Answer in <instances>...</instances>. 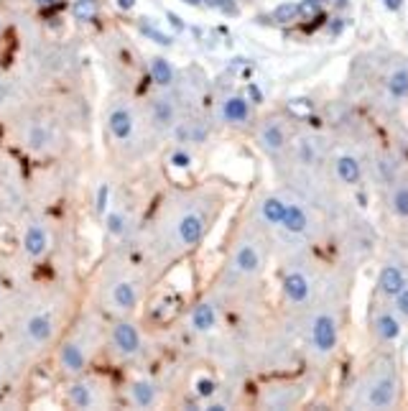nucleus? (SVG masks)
<instances>
[{
	"label": "nucleus",
	"mask_w": 408,
	"mask_h": 411,
	"mask_svg": "<svg viewBox=\"0 0 408 411\" xmlns=\"http://www.w3.org/2000/svg\"><path fill=\"white\" fill-rule=\"evenodd\" d=\"M395 401H398V376H395L393 363H388L367 386L365 406H370V409H390V406H395Z\"/></svg>",
	"instance_id": "f03ea898"
},
{
	"label": "nucleus",
	"mask_w": 408,
	"mask_h": 411,
	"mask_svg": "<svg viewBox=\"0 0 408 411\" xmlns=\"http://www.w3.org/2000/svg\"><path fill=\"white\" fill-rule=\"evenodd\" d=\"M107 133L113 135L115 141H130L135 133V115L130 105L125 102H115L107 113Z\"/></svg>",
	"instance_id": "423d86ee"
},
{
	"label": "nucleus",
	"mask_w": 408,
	"mask_h": 411,
	"mask_svg": "<svg viewBox=\"0 0 408 411\" xmlns=\"http://www.w3.org/2000/svg\"><path fill=\"white\" fill-rule=\"evenodd\" d=\"M191 327H194L197 332H210V330H215V327H217V309H215V304L202 302V304L194 306V309H191Z\"/></svg>",
	"instance_id": "4be33fe9"
},
{
	"label": "nucleus",
	"mask_w": 408,
	"mask_h": 411,
	"mask_svg": "<svg viewBox=\"0 0 408 411\" xmlns=\"http://www.w3.org/2000/svg\"><path fill=\"white\" fill-rule=\"evenodd\" d=\"M166 18H169L171 26H174L176 31H184V21H182V18H179L176 13H171V11H169V13H166Z\"/></svg>",
	"instance_id": "58836bf2"
},
{
	"label": "nucleus",
	"mask_w": 408,
	"mask_h": 411,
	"mask_svg": "<svg viewBox=\"0 0 408 411\" xmlns=\"http://www.w3.org/2000/svg\"><path fill=\"white\" fill-rule=\"evenodd\" d=\"M289 143V133H286V126L278 118H268L258 128V146L266 151L268 156H278Z\"/></svg>",
	"instance_id": "39448f33"
},
{
	"label": "nucleus",
	"mask_w": 408,
	"mask_h": 411,
	"mask_svg": "<svg viewBox=\"0 0 408 411\" xmlns=\"http://www.w3.org/2000/svg\"><path fill=\"white\" fill-rule=\"evenodd\" d=\"M174 130H176V138L182 143H199V141H204V135H207V126H204L202 121L176 123Z\"/></svg>",
	"instance_id": "393cba45"
},
{
	"label": "nucleus",
	"mask_w": 408,
	"mask_h": 411,
	"mask_svg": "<svg viewBox=\"0 0 408 411\" xmlns=\"http://www.w3.org/2000/svg\"><path fill=\"white\" fill-rule=\"evenodd\" d=\"M67 398L77 409H95L97 406V393H95L92 381H74L67 391Z\"/></svg>",
	"instance_id": "a211bd4d"
},
{
	"label": "nucleus",
	"mask_w": 408,
	"mask_h": 411,
	"mask_svg": "<svg viewBox=\"0 0 408 411\" xmlns=\"http://www.w3.org/2000/svg\"><path fill=\"white\" fill-rule=\"evenodd\" d=\"M151 123L156 130H174L179 123V107L174 97H154L151 100Z\"/></svg>",
	"instance_id": "f8f14e48"
},
{
	"label": "nucleus",
	"mask_w": 408,
	"mask_h": 411,
	"mask_svg": "<svg viewBox=\"0 0 408 411\" xmlns=\"http://www.w3.org/2000/svg\"><path fill=\"white\" fill-rule=\"evenodd\" d=\"M215 393H217V383L212 381V378H199L197 381V396L212 398Z\"/></svg>",
	"instance_id": "473e14b6"
},
{
	"label": "nucleus",
	"mask_w": 408,
	"mask_h": 411,
	"mask_svg": "<svg viewBox=\"0 0 408 411\" xmlns=\"http://www.w3.org/2000/svg\"><path fill=\"white\" fill-rule=\"evenodd\" d=\"M97 13H100L97 0H74V6H72V15H74V21H79V23L95 21Z\"/></svg>",
	"instance_id": "cd10ccee"
},
{
	"label": "nucleus",
	"mask_w": 408,
	"mask_h": 411,
	"mask_svg": "<svg viewBox=\"0 0 408 411\" xmlns=\"http://www.w3.org/2000/svg\"><path fill=\"white\" fill-rule=\"evenodd\" d=\"M210 227V215L207 210L199 205L184 207L182 213L174 217V225H171V238H174L176 245L182 248H194L199 241L204 238Z\"/></svg>",
	"instance_id": "f257e3e1"
},
{
	"label": "nucleus",
	"mask_w": 408,
	"mask_h": 411,
	"mask_svg": "<svg viewBox=\"0 0 408 411\" xmlns=\"http://www.w3.org/2000/svg\"><path fill=\"white\" fill-rule=\"evenodd\" d=\"M54 330H57V322L51 317V312H36L26 319L23 325V335L31 345H46V342L54 337Z\"/></svg>",
	"instance_id": "1a4fd4ad"
},
{
	"label": "nucleus",
	"mask_w": 408,
	"mask_h": 411,
	"mask_svg": "<svg viewBox=\"0 0 408 411\" xmlns=\"http://www.w3.org/2000/svg\"><path fill=\"white\" fill-rule=\"evenodd\" d=\"M386 90L395 102L408 100V64H398V67L390 69L386 79Z\"/></svg>",
	"instance_id": "aec40b11"
},
{
	"label": "nucleus",
	"mask_w": 408,
	"mask_h": 411,
	"mask_svg": "<svg viewBox=\"0 0 408 411\" xmlns=\"http://www.w3.org/2000/svg\"><path fill=\"white\" fill-rule=\"evenodd\" d=\"M130 401H133L138 409H151L158 401V389H156L151 381H135L130 386Z\"/></svg>",
	"instance_id": "5701e85b"
},
{
	"label": "nucleus",
	"mask_w": 408,
	"mask_h": 411,
	"mask_svg": "<svg viewBox=\"0 0 408 411\" xmlns=\"http://www.w3.org/2000/svg\"><path fill=\"white\" fill-rule=\"evenodd\" d=\"M110 342H113L115 353L123 355V358H135V355H141V350H143L141 332H138V327H135L133 322H128V319L115 322L113 330H110Z\"/></svg>",
	"instance_id": "20e7f679"
},
{
	"label": "nucleus",
	"mask_w": 408,
	"mask_h": 411,
	"mask_svg": "<svg viewBox=\"0 0 408 411\" xmlns=\"http://www.w3.org/2000/svg\"><path fill=\"white\" fill-rule=\"evenodd\" d=\"M283 213H286V199L278 194H271L261 202V220L268 227H281Z\"/></svg>",
	"instance_id": "412c9836"
},
{
	"label": "nucleus",
	"mask_w": 408,
	"mask_h": 411,
	"mask_svg": "<svg viewBox=\"0 0 408 411\" xmlns=\"http://www.w3.org/2000/svg\"><path fill=\"white\" fill-rule=\"evenodd\" d=\"M141 34L146 36L148 41L158 43V46H171V43H174V36L163 34L161 29H156L154 23H148L146 18H143V21H141Z\"/></svg>",
	"instance_id": "c756f323"
},
{
	"label": "nucleus",
	"mask_w": 408,
	"mask_h": 411,
	"mask_svg": "<svg viewBox=\"0 0 408 411\" xmlns=\"http://www.w3.org/2000/svg\"><path fill=\"white\" fill-rule=\"evenodd\" d=\"M36 3H39V6H54L57 0H36Z\"/></svg>",
	"instance_id": "37998d69"
},
{
	"label": "nucleus",
	"mask_w": 408,
	"mask_h": 411,
	"mask_svg": "<svg viewBox=\"0 0 408 411\" xmlns=\"http://www.w3.org/2000/svg\"><path fill=\"white\" fill-rule=\"evenodd\" d=\"M250 115H253L250 102H247V97H243V95H230V97H225L222 100V105H219V118L225 123H230V126H245V123L250 121Z\"/></svg>",
	"instance_id": "4468645a"
},
{
	"label": "nucleus",
	"mask_w": 408,
	"mask_h": 411,
	"mask_svg": "<svg viewBox=\"0 0 408 411\" xmlns=\"http://www.w3.org/2000/svg\"><path fill=\"white\" fill-rule=\"evenodd\" d=\"M151 77H154V82L158 87L176 85V72H174V67L169 64V59H163V57L151 59Z\"/></svg>",
	"instance_id": "a878e982"
},
{
	"label": "nucleus",
	"mask_w": 408,
	"mask_h": 411,
	"mask_svg": "<svg viewBox=\"0 0 408 411\" xmlns=\"http://www.w3.org/2000/svg\"><path fill=\"white\" fill-rule=\"evenodd\" d=\"M0 29H3V26H0Z\"/></svg>",
	"instance_id": "a18cd8bd"
},
{
	"label": "nucleus",
	"mask_w": 408,
	"mask_h": 411,
	"mask_svg": "<svg viewBox=\"0 0 408 411\" xmlns=\"http://www.w3.org/2000/svg\"><path fill=\"white\" fill-rule=\"evenodd\" d=\"M21 245H23V253L29 255L31 261H39L49 250V230L41 222H29L26 230H23Z\"/></svg>",
	"instance_id": "9d476101"
},
{
	"label": "nucleus",
	"mask_w": 408,
	"mask_h": 411,
	"mask_svg": "<svg viewBox=\"0 0 408 411\" xmlns=\"http://www.w3.org/2000/svg\"><path fill=\"white\" fill-rule=\"evenodd\" d=\"M59 368L64 373H69V376H79V373H85L87 368V353L82 348V342L77 340H67L59 348Z\"/></svg>",
	"instance_id": "ddd939ff"
},
{
	"label": "nucleus",
	"mask_w": 408,
	"mask_h": 411,
	"mask_svg": "<svg viewBox=\"0 0 408 411\" xmlns=\"http://www.w3.org/2000/svg\"><path fill=\"white\" fill-rule=\"evenodd\" d=\"M299 15V6H291V3H283L273 11V18L278 23H291Z\"/></svg>",
	"instance_id": "7c9ffc66"
},
{
	"label": "nucleus",
	"mask_w": 408,
	"mask_h": 411,
	"mask_svg": "<svg viewBox=\"0 0 408 411\" xmlns=\"http://www.w3.org/2000/svg\"><path fill=\"white\" fill-rule=\"evenodd\" d=\"M263 269L261 248L250 241H243L233 253V271L240 276H255Z\"/></svg>",
	"instance_id": "0eeeda50"
},
{
	"label": "nucleus",
	"mask_w": 408,
	"mask_h": 411,
	"mask_svg": "<svg viewBox=\"0 0 408 411\" xmlns=\"http://www.w3.org/2000/svg\"><path fill=\"white\" fill-rule=\"evenodd\" d=\"M390 210H393V215L408 220V179L398 182L390 191Z\"/></svg>",
	"instance_id": "bb28decb"
},
{
	"label": "nucleus",
	"mask_w": 408,
	"mask_h": 411,
	"mask_svg": "<svg viewBox=\"0 0 408 411\" xmlns=\"http://www.w3.org/2000/svg\"><path fill=\"white\" fill-rule=\"evenodd\" d=\"M339 342V322L332 312H322L311 322V348L319 355L334 353Z\"/></svg>",
	"instance_id": "7ed1b4c3"
},
{
	"label": "nucleus",
	"mask_w": 408,
	"mask_h": 411,
	"mask_svg": "<svg viewBox=\"0 0 408 411\" xmlns=\"http://www.w3.org/2000/svg\"><path fill=\"white\" fill-rule=\"evenodd\" d=\"M406 284H408L406 274H403L398 266H383V271H380V276H378V291L383 297L393 299Z\"/></svg>",
	"instance_id": "f3484780"
},
{
	"label": "nucleus",
	"mask_w": 408,
	"mask_h": 411,
	"mask_svg": "<svg viewBox=\"0 0 408 411\" xmlns=\"http://www.w3.org/2000/svg\"><path fill=\"white\" fill-rule=\"evenodd\" d=\"M281 227L289 235H304L309 230V213L299 202H286V213H283Z\"/></svg>",
	"instance_id": "dca6fc26"
},
{
	"label": "nucleus",
	"mask_w": 408,
	"mask_h": 411,
	"mask_svg": "<svg viewBox=\"0 0 408 411\" xmlns=\"http://www.w3.org/2000/svg\"><path fill=\"white\" fill-rule=\"evenodd\" d=\"M182 3H186V6H194V8H197V6H202L204 0H182Z\"/></svg>",
	"instance_id": "79ce46f5"
},
{
	"label": "nucleus",
	"mask_w": 408,
	"mask_h": 411,
	"mask_svg": "<svg viewBox=\"0 0 408 411\" xmlns=\"http://www.w3.org/2000/svg\"><path fill=\"white\" fill-rule=\"evenodd\" d=\"M299 156H301L304 163H311L314 159H317V151H314V141H306L304 138L301 143H299Z\"/></svg>",
	"instance_id": "72a5a7b5"
},
{
	"label": "nucleus",
	"mask_w": 408,
	"mask_h": 411,
	"mask_svg": "<svg viewBox=\"0 0 408 411\" xmlns=\"http://www.w3.org/2000/svg\"><path fill=\"white\" fill-rule=\"evenodd\" d=\"M281 289H283L286 302H289V304H296V306L306 304L311 297V281L306 278V274H301V271H289V274L283 276Z\"/></svg>",
	"instance_id": "9b49d317"
},
{
	"label": "nucleus",
	"mask_w": 408,
	"mask_h": 411,
	"mask_svg": "<svg viewBox=\"0 0 408 411\" xmlns=\"http://www.w3.org/2000/svg\"><path fill=\"white\" fill-rule=\"evenodd\" d=\"M373 330L383 342H393L401 337L403 327H401V319L386 309V312H378V317H375V322H373Z\"/></svg>",
	"instance_id": "6ab92c4d"
},
{
	"label": "nucleus",
	"mask_w": 408,
	"mask_h": 411,
	"mask_svg": "<svg viewBox=\"0 0 408 411\" xmlns=\"http://www.w3.org/2000/svg\"><path fill=\"white\" fill-rule=\"evenodd\" d=\"M141 302V291L138 284L130 281V278H118L113 286H110V304H113L115 312L130 314Z\"/></svg>",
	"instance_id": "6e6552de"
},
{
	"label": "nucleus",
	"mask_w": 408,
	"mask_h": 411,
	"mask_svg": "<svg viewBox=\"0 0 408 411\" xmlns=\"http://www.w3.org/2000/svg\"><path fill=\"white\" fill-rule=\"evenodd\" d=\"M395 312L398 314H403V317H408V284L403 286L398 294H395Z\"/></svg>",
	"instance_id": "f704fd0d"
},
{
	"label": "nucleus",
	"mask_w": 408,
	"mask_h": 411,
	"mask_svg": "<svg viewBox=\"0 0 408 411\" xmlns=\"http://www.w3.org/2000/svg\"><path fill=\"white\" fill-rule=\"evenodd\" d=\"M171 163H174L176 169H186L191 163V156L186 151H176V154H171Z\"/></svg>",
	"instance_id": "e433bc0d"
},
{
	"label": "nucleus",
	"mask_w": 408,
	"mask_h": 411,
	"mask_svg": "<svg viewBox=\"0 0 408 411\" xmlns=\"http://www.w3.org/2000/svg\"><path fill=\"white\" fill-rule=\"evenodd\" d=\"M319 11V0H304L301 6H299V13L304 15H311V13H317Z\"/></svg>",
	"instance_id": "4c0bfd02"
},
{
	"label": "nucleus",
	"mask_w": 408,
	"mask_h": 411,
	"mask_svg": "<svg viewBox=\"0 0 408 411\" xmlns=\"http://www.w3.org/2000/svg\"><path fill=\"white\" fill-rule=\"evenodd\" d=\"M105 230L107 235H113V238H123L128 233V217L123 210H110L105 213Z\"/></svg>",
	"instance_id": "c85d7f7f"
},
{
	"label": "nucleus",
	"mask_w": 408,
	"mask_h": 411,
	"mask_svg": "<svg viewBox=\"0 0 408 411\" xmlns=\"http://www.w3.org/2000/svg\"><path fill=\"white\" fill-rule=\"evenodd\" d=\"M107 202H110V184H100L97 199H95V213L105 217V213H107Z\"/></svg>",
	"instance_id": "2f4dec72"
},
{
	"label": "nucleus",
	"mask_w": 408,
	"mask_h": 411,
	"mask_svg": "<svg viewBox=\"0 0 408 411\" xmlns=\"http://www.w3.org/2000/svg\"><path fill=\"white\" fill-rule=\"evenodd\" d=\"M23 141L29 146L31 151H46L51 143V130L46 123H31L26 135H23Z\"/></svg>",
	"instance_id": "b1692460"
},
{
	"label": "nucleus",
	"mask_w": 408,
	"mask_h": 411,
	"mask_svg": "<svg viewBox=\"0 0 408 411\" xmlns=\"http://www.w3.org/2000/svg\"><path fill=\"white\" fill-rule=\"evenodd\" d=\"M6 97V85H3V79H0V100Z\"/></svg>",
	"instance_id": "c03bdc74"
},
{
	"label": "nucleus",
	"mask_w": 408,
	"mask_h": 411,
	"mask_svg": "<svg viewBox=\"0 0 408 411\" xmlns=\"http://www.w3.org/2000/svg\"><path fill=\"white\" fill-rule=\"evenodd\" d=\"M386 6L390 8V11H398V8H401V0H386Z\"/></svg>",
	"instance_id": "a19ab883"
},
{
	"label": "nucleus",
	"mask_w": 408,
	"mask_h": 411,
	"mask_svg": "<svg viewBox=\"0 0 408 411\" xmlns=\"http://www.w3.org/2000/svg\"><path fill=\"white\" fill-rule=\"evenodd\" d=\"M118 8H120V11H133L135 0H118Z\"/></svg>",
	"instance_id": "ea45409f"
},
{
	"label": "nucleus",
	"mask_w": 408,
	"mask_h": 411,
	"mask_svg": "<svg viewBox=\"0 0 408 411\" xmlns=\"http://www.w3.org/2000/svg\"><path fill=\"white\" fill-rule=\"evenodd\" d=\"M210 8H217V11H225V13H238V8L233 6V0H204Z\"/></svg>",
	"instance_id": "c9c22d12"
},
{
	"label": "nucleus",
	"mask_w": 408,
	"mask_h": 411,
	"mask_svg": "<svg viewBox=\"0 0 408 411\" xmlns=\"http://www.w3.org/2000/svg\"><path fill=\"white\" fill-rule=\"evenodd\" d=\"M334 174H337V179L345 187H355L362 179V163L358 161V156H352V154H339L334 159Z\"/></svg>",
	"instance_id": "2eb2a0df"
}]
</instances>
